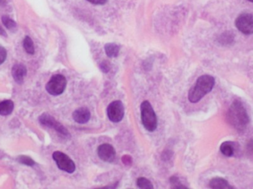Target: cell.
Listing matches in <instances>:
<instances>
[{
    "instance_id": "cell-1",
    "label": "cell",
    "mask_w": 253,
    "mask_h": 189,
    "mask_svg": "<svg viewBox=\"0 0 253 189\" xmlns=\"http://www.w3.org/2000/svg\"><path fill=\"white\" fill-rule=\"evenodd\" d=\"M227 121L237 131L241 132L246 129L250 122V118L242 102L234 101L227 113Z\"/></svg>"
},
{
    "instance_id": "cell-2",
    "label": "cell",
    "mask_w": 253,
    "mask_h": 189,
    "mask_svg": "<svg viewBox=\"0 0 253 189\" xmlns=\"http://www.w3.org/2000/svg\"><path fill=\"white\" fill-rule=\"evenodd\" d=\"M214 78L209 75L200 76L196 81V84L190 89L188 99L191 103H197L202 100L206 94L209 93L214 87Z\"/></svg>"
},
{
    "instance_id": "cell-3",
    "label": "cell",
    "mask_w": 253,
    "mask_h": 189,
    "mask_svg": "<svg viewBox=\"0 0 253 189\" xmlns=\"http://www.w3.org/2000/svg\"><path fill=\"white\" fill-rule=\"evenodd\" d=\"M141 118L142 124L147 130L152 132L157 129L158 121L156 115L148 101H145L141 105Z\"/></svg>"
},
{
    "instance_id": "cell-4",
    "label": "cell",
    "mask_w": 253,
    "mask_h": 189,
    "mask_svg": "<svg viewBox=\"0 0 253 189\" xmlns=\"http://www.w3.org/2000/svg\"><path fill=\"white\" fill-rule=\"evenodd\" d=\"M67 86V80L62 75H55L46 85V90L52 96H59L63 93Z\"/></svg>"
},
{
    "instance_id": "cell-5",
    "label": "cell",
    "mask_w": 253,
    "mask_h": 189,
    "mask_svg": "<svg viewBox=\"0 0 253 189\" xmlns=\"http://www.w3.org/2000/svg\"><path fill=\"white\" fill-rule=\"evenodd\" d=\"M53 158L56 163L58 168L62 171L69 174H72L75 171V164L65 153L59 151H55L53 154Z\"/></svg>"
},
{
    "instance_id": "cell-6",
    "label": "cell",
    "mask_w": 253,
    "mask_h": 189,
    "mask_svg": "<svg viewBox=\"0 0 253 189\" xmlns=\"http://www.w3.org/2000/svg\"><path fill=\"white\" fill-rule=\"evenodd\" d=\"M235 27L240 32L246 35L253 34V16L247 13L241 14L235 21Z\"/></svg>"
},
{
    "instance_id": "cell-7",
    "label": "cell",
    "mask_w": 253,
    "mask_h": 189,
    "mask_svg": "<svg viewBox=\"0 0 253 189\" xmlns=\"http://www.w3.org/2000/svg\"><path fill=\"white\" fill-rule=\"evenodd\" d=\"M39 122H40L42 125L46 126H48V127L55 129L56 132H59V134L64 135V136H69L70 135V133L69 132H68V129H67L66 128L62 125V124L58 122V121H56L53 117L49 115V114H42V115L39 117Z\"/></svg>"
},
{
    "instance_id": "cell-8",
    "label": "cell",
    "mask_w": 253,
    "mask_h": 189,
    "mask_svg": "<svg viewBox=\"0 0 253 189\" xmlns=\"http://www.w3.org/2000/svg\"><path fill=\"white\" fill-rule=\"evenodd\" d=\"M125 115V107L120 101H115L109 105L107 107V116L113 123H119Z\"/></svg>"
},
{
    "instance_id": "cell-9",
    "label": "cell",
    "mask_w": 253,
    "mask_h": 189,
    "mask_svg": "<svg viewBox=\"0 0 253 189\" xmlns=\"http://www.w3.org/2000/svg\"><path fill=\"white\" fill-rule=\"evenodd\" d=\"M97 154L101 161L104 162H113L116 157V150L113 146L108 144H101L99 147Z\"/></svg>"
},
{
    "instance_id": "cell-10",
    "label": "cell",
    "mask_w": 253,
    "mask_h": 189,
    "mask_svg": "<svg viewBox=\"0 0 253 189\" xmlns=\"http://www.w3.org/2000/svg\"><path fill=\"white\" fill-rule=\"evenodd\" d=\"M73 118L78 124H86L91 118V112L86 107H80L73 113Z\"/></svg>"
},
{
    "instance_id": "cell-11",
    "label": "cell",
    "mask_w": 253,
    "mask_h": 189,
    "mask_svg": "<svg viewBox=\"0 0 253 189\" xmlns=\"http://www.w3.org/2000/svg\"><path fill=\"white\" fill-rule=\"evenodd\" d=\"M11 73L15 82L22 84L24 82L25 77L27 75V68L24 64H17L13 67Z\"/></svg>"
},
{
    "instance_id": "cell-12",
    "label": "cell",
    "mask_w": 253,
    "mask_h": 189,
    "mask_svg": "<svg viewBox=\"0 0 253 189\" xmlns=\"http://www.w3.org/2000/svg\"><path fill=\"white\" fill-rule=\"evenodd\" d=\"M209 188L215 189H233L225 179L222 177H215L209 183Z\"/></svg>"
},
{
    "instance_id": "cell-13",
    "label": "cell",
    "mask_w": 253,
    "mask_h": 189,
    "mask_svg": "<svg viewBox=\"0 0 253 189\" xmlns=\"http://www.w3.org/2000/svg\"><path fill=\"white\" fill-rule=\"evenodd\" d=\"M220 151L226 157H232L236 151V144L232 141H225L221 145Z\"/></svg>"
},
{
    "instance_id": "cell-14",
    "label": "cell",
    "mask_w": 253,
    "mask_h": 189,
    "mask_svg": "<svg viewBox=\"0 0 253 189\" xmlns=\"http://www.w3.org/2000/svg\"><path fill=\"white\" fill-rule=\"evenodd\" d=\"M14 102L11 100H5L0 102V115H8L14 110Z\"/></svg>"
},
{
    "instance_id": "cell-15",
    "label": "cell",
    "mask_w": 253,
    "mask_h": 189,
    "mask_svg": "<svg viewBox=\"0 0 253 189\" xmlns=\"http://www.w3.org/2000/svg\"><path fill=\"white\" fill-rule=\"evenodd\" d=\"M119 50L120 48L119 46L115 43H107L104 46L106 54L110 58L117 57L119 56Z\"/></svg>"
},
{
    "instance_id": "cell-16",
    "label": "cell",
    "mask_w": 253,
    "mask_h": 189,
    "mask_svg": "<svg viewBox=\"0 0 253 189\" xmlns=\"http://www.w3.org/2000/svg\"><path fill=\"white\" fill-rule=\"evenodd\" d=\"M219 42L222 45H231V43L234 42L233 35L229 32L224 33L219 37Z\"/></svg>"
},
{
    "instance_id": "cell-17",
    "label": "cell",
    "mask_w": 253,
    "mask_h": 189,
    "mask_svg": "<svg viewBox=\"0 0 253 189\" xmlns=\"http://www.w3.org/2000/svg\"><path fill=\"white\" fill-rule=\"evenodd\" d=\"M2 23L9 30H16L17 28V24L12 19L10 18L8 16H3L2 17Z\"/></svg>"
},
{
    "instance_id": "cell-18",
    "label": "cell",
    "mask_w": 253,
    "mask_h": 189,
    "mask_svg": "<svg viewBox=\"0 0 253 189\" xmlns=\"http://www.w3.org/2000/svg\"><path fill=\"white\" fill-rule=\"evenodd\" d=\"M23 47H24L25 51L29 53V54H34V45H33V41H32L30 37H26L25 38L24 41H23Z\"/></svg>"
},
{
    "instance_id": "cell-19",
    "label": "cell",
    "mask_w": 253,
    "mask_h": 189,
    "mask_svg": "<svg viewBox=\"0 0 253 189\" xmlns=\"http://www.w3.org/2000/svg\"><path fill=\"white\" fill-rule=\"evenodd\" d=\"M136 185L139 189H153V186H152L151 182L149 181L148 179L145 178V177H139V179H137Z\"/></svg>"
},
{
    "instance_id": "cell-20",
    "label": "cell",
    "mask_w": 253,
    "mask_h": 189,
    "mask_svg": "<svg viewBox=\"0 0 253 189\" xmlns=\"http://www.w3.org/2000/svg\"><path fill=\"white\" fill-rule=\"evenodd\" d=\"M18 161L21 163L22 164L28 166V167H33L35 165V162L33 161L32 158H30L28 156L21 155L18 157Z\"/></svg>"
},
{
    "instance_id": "cell-21",
    "label": "cell",
    "mask_w": 253,
    "mask_h": 189,
    "mask_svg": "<svg viewBox=\"0 0 253 189\" xmlns=\"http://www.w3.org/2000/svg\"><path fill=\"white\" fill-rule=\"evenodd\" d=\"M171 183L173 185V188H184L185 186L181 185V182L179 181V179L178 177L174 176L171 178Z\"/></svg>"
},
{
    "instance_id": "cell-22",
    "label": "cell",
    "mask_w": 253,
    "mask_h": 189,
    "mask_svg": "<svg viewBox=\"0 0 253 189\" xmlns=\"http://www.w3.org/2000/svg\"><path fill=\"white\" fill-rule=\"evenodd\" d=\"M7 58V51L5 47L0 45V64H3Z\"/></svg>"
},
{
    "instance_id": "cell-23",
    "label": "cell",
    "mask_w": 253,
    "mask_h": 189,
    "mask_svg": "<svg viewBox=\"0 0 253 189\" xmlns=\"http://www.w3.org/2000/svg\"><path fill=\"white\" fill-rule=\"evenodd\" d=\"M247 153L249 157L253 160V140L249 141L247 145Z\"/></svg>"
},
{
    "instance_id": "cell-24",
    "label": "cell",
    "mask_w": 253,
    "mask_h": 189,
    "mask_svg": "<svg viewBox=\"0 0 253 189\" xmlns=\"http://www.w3.org/2000/svg\"><path fill=\"white\" fill-rule=\"evenodd\" d=\"M122 162L125 165L130 166L133 163V159L130 155H125L122 157Z\"/></svg>"
},
{
    "instance_id": "cell-25",
    "label": "cell",
    "mask_w": 253,
    "mask_h": 189,
    "mask_svg": "<svg viewBox=\"0 0 253 189\" xmlns=\"http://www.w3.org/2000/svg\"><path fill=\"white\" fill-rule=\"evenodd\" d=\"M100 68H101V71L104 72V73H108L110 69V63L107 62H102L100 65Z\"/></svg>"
},
{
    "instance_id": "cell-26",
    "label": "cell",
    "mask_w": 253,
    "mask_h": 189,
    "mask_svg": "<svg viewBox=\"0 0 253 189\" xmlns=\"http://www.w3.org/2000/svg\"><path fill=\"white\" fill-rule=\"evenodd\" d=\"M87 1L94 5H104L107 2V0H87Z\"/></svg>"
},
{
    "instance_id": "cell-27",
    "label": "cell",
    "mask_w": 253,
    "mask_h": 189,
    "mask_svg": "<svg viewBox=\"0 0 253 189\" xmlns=\"http://www.w3.org/2000/svg\"><path fill=\"white\" fill-rule=\"evenodd\" d=\"M0 35L2 36V37H7L6 32H5V30L1 27V25H0Z\"/></svg>"
},
{
    "instance_id": "cell-28",
    "label": "cell",
    "mask_w": 253,
    "mask_h": 189,
    "mask_svg": "<svg viewBox=\"0 0 253 189\" xmlns=\"http://www.w3.org/2000/svg\"><path fill=\"white\" fill-rule=\"evenodd\" d=\"M4 2V0H0V5H2Z\"/></svg>"
},
{
    "instance_id": "cell-29",
    "label": "cell",
    "mask_w": 253,
    "mask_h": 189,
    "mask_svg": "<svg viewBox=\"0 0 253 189\" xmlns=\"http://www.w3.org/2000/svg\"><path fill=\"white\" fill-rule=\"evenodd\" d=\"M249 2H253V0H248Z\"/></svg>"
}]
</instances>
